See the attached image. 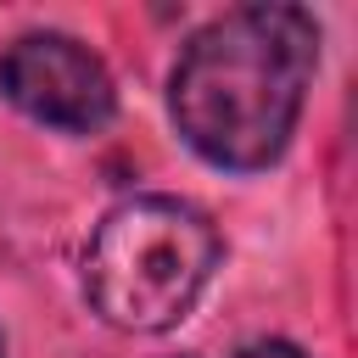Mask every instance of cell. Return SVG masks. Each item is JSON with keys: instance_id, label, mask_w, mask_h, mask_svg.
<instances>
[{"instance_id": "6", "label": "cell", "mask_w": 358, "mask_h": 358, "mask_svg": "<svg viewBox=\"0 0 358 358\" xmlns=\"http://www.w3.org/2000/svg\"><path fill=\"white\" fill-rule=\"evenodd\" d=\"M0 358H6V352H0Z\"/></svg>"}, {"instance_id": "4", "label": "cell", "mask_w": 358, "mask_h": 358, "mask_svg": "<svg viewBox=\"0 0 358 358\" xmlns=\"http://www.w3.org/2000/svg\"><path fill=\"white\" fill-rule=\"evenodd\" d=\"M241 358H308V352L291 341H252V347H241Z\"/></svg>"}, {"instance_id": "2", "label": "cell", "mask_w": 358, "mask_h": 358, "mask_svg": "<svg viewBox=\"0 0 358 358\" xmlns=\"http://www.w3.org/2000/svg\"><path fill=\"white\" fill-rule=\"evenodd\" d=\"M213 268L218 229L207 224V213L179 196H129L90 235L84 296L106 324L151 336L190 313Z\"/></svg>"}, {"instance_id": "3", "label": "cell", "mask_w": 358, "mask_h": 358, "mask_svg": "<svg viewBox=\"0 0 358 358\" xmlns=\"http://www.w3.org/2000/svg\"><path fill=\"white\" fill-rule=\"evenodd\" d=\"M0 95L34 123L90 134L112 117L117 90L106 62L67 34H22L0 56Z\"/></svg>"}, {"instance_id": "5", "label": "cell", "mask_w": 358, "mask_h": 358, "mask_svg": "<svg viewBox=\"0 0 358 358\" xmlns=\"http://www.w3.org/2000/svg\"><path fill=\"white\" fill-rule=\"evenodd\" d=\"M179 358H190V352H179Z\"/></svg>"}, {"instance_id": "1", "label": "cell", "mask_w": 358, "mask_h": 358, "mask_svg": "<svg viewBox=\"0 0 358 358\" xmlns=\"http://www.w3.org/2000/svg\"><path fill=\"white\" fill-rule=\"evenodd\" d=\"M319 67V22L302 6H235L213 17L173 62L168 112L190 151L218 168H268L302 112Z\"/></svg>"}]
</instances>
